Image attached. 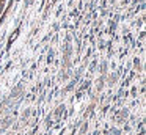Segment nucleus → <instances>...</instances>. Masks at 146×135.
<instances>
[{
	"label": "nucleus",
	"instance_id": "f257e3e1",
	"mask_svg": "<svg viewBox=\"0 0 146 135\" xmlns=\"http://www.w3.org/2000/svg\"><path fill=\"white\" fill-rule=\"evenodd\" d=\"M10 124H11V116H8V118L3 119V122H2V126H0V132L7 130V127H8Z\"/></svg>",
	"mask_w": 146,
	"mask_h": 135
},
{
	"label": "nucleus",
	"instance_id": "f03ea898",
	"mask_svg": "<svg viewBox=\"0 0 146 135\" xmlns=\"http://www.w3.org/2000/svg\"><path fill=\"white\" fill-rule=\"evenodd\" d=\"M21 90H22V86H21V85H19V86H17L16 90H14L13 93H11V97H17V93H19Z\"/></svg>",
	"mask_w": 146,
	"mask_h": 135
},
{
	"label": "nucleus",
	"instance_id": "7ed1b4c3",
	"mask_svg": "<svg viewBox=\"0 0 146 135\" xmlns=\"http://www.w3.org/2000/svg\"><path fill=\"white\" fill-rule=\"evenodd\" d=\"M86 129H88V122H85V124H83L82 130H80V135H83V134H85V130H86Z\"/></svg>",
	"mask_w": 146,
	"mask_h": 135
},
{
	"label": "nucleus",
	"instance_id": "20e7f679",
	"mask_svg": "<svg viewBox=\"0 0 146 135\" xmlns=\"http://www.w3.org/2000/svg\"><path fill=\"white\" fill-rule=\"evenodd\" d=\"M127 116V110H123V112H121V118H119V121H123L124 118H126Z\"/></svg>",
	"mask_w": 146,
	"mask_h": 135
},
{
	"label": "nucleus",
	"instance_id": "39448f33",
	"mask_svg": "<svg viewBox=\"0 0 146 135\" xmlns=\"http://www.w3.org/2000/svg\"><path fill=\"white\" fill-rule=\"evenodd\" d=\"M29 113H30V110L27 108V110H25V113L22 115V119H24V121H27V116H29Z\"/></svg>",
	"mask_w": 146,
	"mask_h": 135
}]
</instances>
